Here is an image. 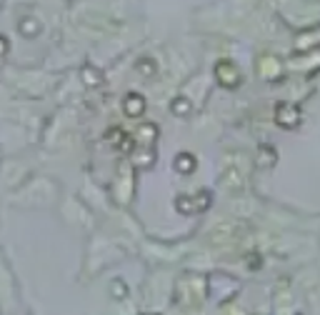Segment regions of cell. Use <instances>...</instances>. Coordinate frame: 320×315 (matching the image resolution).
<instances>
[{
    "label": "cell",
    "instance_id": "5b68a950",
    "mask_svg": "<svg viewBox=\"0 0 320 315\" xmlns=\"http://www.w3.org/2000/svg\"><path fill=\"white\" fill-rule=\"evenodd\" d=\"M20 33L23 35H38V23L35 20H23L20 23Z\"/></svg>",
    "mask_w": 320,
    "mask_h": 315
},
{
    "label": "cell",
    "instance_id": "277c9868",
    "mask_svg": "<svg viewBox=\"0 0 320 315\" xmlns=\"http://www.w3.org/2000/svg\"><path fill=\"white\" fill-rule=\"evenodd\" d=\"M175 165H178V170H183V173H193V168H195V160H193V158H190L188 153H183V155H178Z\"/></svg>",
    "mask_w": 320,
    "mask_h": 315
},
{
    "label": "cell",
    "instance_id": "8992f818",
    "mask_svg": "<svg viewBox=\"0 0 320 315\" xmlns=\"http://www.w3.org/2000/svg\"><path fill=\"white\" fill-rule=\"evenodd\" d=\"M173 113H175V115H188V113H190L188 100H173Z\"/></svg>",
    "mask_w": 320,
    "mask_h": 315
},
{
    "label": "cell",
    "instance_id": "3957f363",
    "mask_svg": "<svg viewBox=\"0 0 320 315\" xmlns=\"http://www.w3.org/2000/svg\"><path fill=\"white\" fill-rule=\"evenodd\" d=\"M143 110H145V100H143V95L130 93V95L125 98V113H128L130 118H138V115H143Z\"/></svg>",
    "mask_w": 320,
    "mask_h": 315
},
{
    "label": "cell",
    "instance_id": "7a4b0ae2",
    "mask_svg": "<svg viewBox=\"0 0 320 315\" xmlns=\"http://www.w3.org/2000/svg\"><path fill=\"white\" fill-rule=\"evenodd\" d=\"M275 118H278V123H280V125L290 130V128H295V125L300 123V110L293 108V105H288V103H283V105H278Z\"/></svg>",
    "mask_w": 320,
    "mask_h": 315
},
{
    "label": "cell",
    "instance_id": "6da1fadb",
    "mask_svg": "<svg viewBox=\"0 0 320 315\" xmlns=\"http://www.w3.org/2000/svg\"><path fill=\"white\" fill-rule=\"evenodd\" d=\"M215 75H218V80H220L225 88H235V85L240 83V73H238V68H235L230 60H223V63H218V68H215Z\"/></svg>",
    "mask_w": 320,
    "mask_h": 315
}]
</instances>
